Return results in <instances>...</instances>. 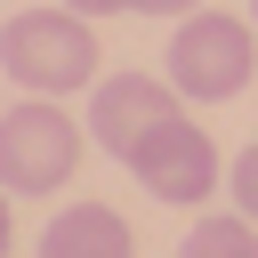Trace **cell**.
Returning a JSON list of instances; mask_svg holds the SVG:
<instances>
[{
	"instance_id": "11",
	"label": "cell",
	"mask_w": 258,
	"mask_h": 258,
	"mask_svg": "<svg viewBox=\"0 0 258 258\" xmlns=\"http://www.w3.org/2000/svg\"><path fill=\"white\" fill-rule=\"evenodd\" d=\"M0 258H8V194H0Z\"/></svg>"
},
{
	"instance_id": "2",
	"label": "cell",
	"mask_w": 258,
	"mask_h": 258,
	"mask_svg": "<svg viewBox=\"0 0 258 258\" xmlns=\"http://www.w3.org/2000/svg\"><path fill=\"white\" fill-rule=\"evenodd\" d=\"M250 73H258V32H250L242 16L202 8V16L177 24V40H169V89H177V97L218 105V97H242Z\"/></svg>"
},
{
	"instance_id": "10",
	"label": "cell",
	"mask_w": 258,
	"mask_h": 258,
	"mask_svg": "<svg viewBox=\"0 0 258 258\" xmlns=\"http://www.w3.org/2000/svg\"><path fill=\"white\" fill-rule=\"evenodd\" d=\"M64 8H73V16H121L129 0H64Z\"/></svg>"
},
{
	"instance_id": "6",
	"label": "cell",
	"mask_w": 258,
	"mask_h": 258,
	"mask_svg": "<svg viewBox=\"0 0 258 258\" xmlns=\"http://www.w3.org/2000/svg\"><path fill=\"white\" fill-rule=\"evenodd\" d=\"M129 218L105 210V202H73L40 226V258H129Z\"/></svg>"
},
{
	"instance_id": "4",
	"label": "cell",
	"mask_w": 258,
	"mask_h": 258,
	"mask_svg": "<svg viewBox=\"0 0 258 258\" xmlns=\"http://www.w3.org/2000/svg\"><path fill=\"white\" fill-rule=\"evenodd\" d=\"M129 169H137V185L153 194V202H210L218 194V145L177 113V121H161L137 153H129Z\"/></svg>"
},
{
	"instance_id": "1",
	"label": "cell",
	"mask_w": 258,
	"mask_h": 258,
	"mask_svg": "<svg viewBox=\"0 0 258 258\" xmlns=\"http://www.w3.org/2000/svg\"><path fill=\"white\" fill-rule=\"evenodd\" d=\"M0 73L32 97H64L97 81V32L73 8H24L0 24Z\"/></svg>"
},
{
	"instance_id": "5",
	"label": "cell",
	"mask_w": 258,
	"mask_h": 258,
	"mask_svg": "<svg viewBox=\"0 0 258 258\" xmlns=\"http://www.w3.org/2000/svg\"><path fill=\"white\" fill-rule=\"evenodd\" d=\"M161 121H177V105H169V89H161L153 73H113V81H97V97H89V137H97L113 161H129Z\"/></svg>"
},
{
	"instance_id": "9",
	"label": "cell",
	"mask_w": 258,
	"mask_h": 258,
	"mask_svg": "<svg viewBox=\"0 0 258 258\" xmlns=\"http://www.w3.org/2000/svg\"><path fill=\"white\" fill-rule=\"evenodd\" d=\"M137 16H202V0H129Z\"/></svg>"
},
{
	"instance_id": "8",
	"label": "cell",
	"mask_w": 258,
	"mask_h": 258,
	"mask_svg": "<svg viewBox=\"0 0 258 258\" xmlns=\"http://www.w3.org/2000/svg\"><path fill=\"white\" fill-rule=\"evenodd\" d=\"M234 210H242V218H258V145H242V153H234Z\"/></svg>"
},
{
	"instance_id": "3",
	"label": "cell",
	"mask_w": 258,
	"mask_h": 258,
	"mask_svg": "<svg viewBox=\"0 0 258 258\" xmlns=\"http://www.w3.org/2000/svg\"><path fill=\"white\" fill-rule=\"evenodd\" d=\"M81 161V121L48 97H24L0 121V194H56Z\"/></svg>"
},
{
	"instance_id": "7",
	"label": "cell",
	"mask_w": 258,
	"mask_h": 258,
	"mask_svg": "<svg viewBox=\"0 0 258 258\" xmlns=\"http://www.w3.org/2000/svg\"><path fill=\"white\" fill-rule=\"evenodd\" d=\"M177 258H258V234H250L242 210H234V218H202V226L177 242Z\"/></svg>"
}]
</instances>
